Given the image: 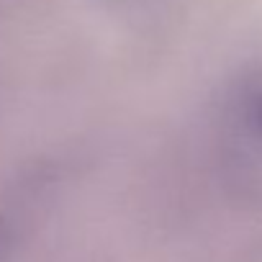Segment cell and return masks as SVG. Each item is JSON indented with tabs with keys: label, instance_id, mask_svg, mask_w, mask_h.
<instances>
[{
	"label": "cell",
	"instance_id": "6da1fadb",
	"mask_svg": "<svg viewBox=\"0 0 262 262\" xmlns=\"http://www.w3.org/2000/svg\"><path fill=\"white\" fill-rule=\"evenodd\" d=\"M208 160L221 195L239 211L262 213V59L221 82L208 116Z\"/></svg>",
	"mask_w": 262,
	"mask_h": 262
},
{
	"label": "cell",
	"instance_id": "7a4b0ae2",
	"mask_svg": "<svg viewBox=\"0 0 262 262\" xmlns=\"http://www.w3.org/2000/svg\"><path fill=\"white\" fill-rule=\"evenodd\" d=\"M18 242H21V219L8 208H0V262H13Z\"/></svg>",
	"mask_w": 262,
	"mask_h": 262
}]
</instances>
